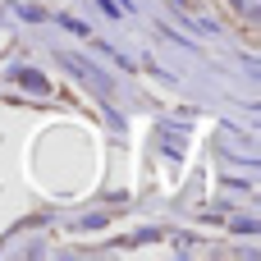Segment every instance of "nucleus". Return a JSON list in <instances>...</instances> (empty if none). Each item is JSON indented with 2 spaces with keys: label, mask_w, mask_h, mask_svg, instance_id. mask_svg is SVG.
<instances>
[{
  "label": "nucleus",
  "mask_w": 261,
  "mask_h": 261,
  "mask_svg": "<svg viewBox=\"0 0 261 261\" xmlns=\"http://www.w3.org/2000/svg\"><path fill=\"white\" fill-rule=\"evenodd\" d=\"M229 5H234V9H243L248 18H252V14H261V0H229Z\"/></svg>",
  "instance_id": "nucleus-1"
}]
</instances>
